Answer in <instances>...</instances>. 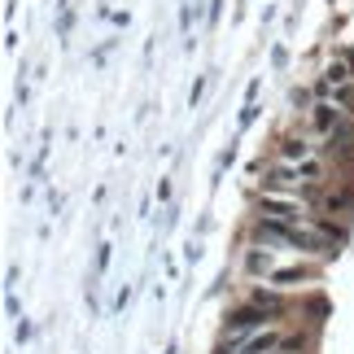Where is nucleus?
Wrapping results in <instances>:
<instances>
[{"label":"nucleus","mask_w":354,"mask_h":354,"mask_svg":"<svg viewBox=\"0 0 354 354\" xmlns=\"http://www.w3.org/2000/svg\"><path fill=\"white\" fill-rule=\"evenodd\" d=\"M276 350H280V337L276 333H258V337H245V342L227 346L219 354H276Z\"/></svg>","instance_id":"f257e3e1"},{"label":"nucleus","mask_w":354,"mask_h":354,"mask_svg":"<svg viewBox=\"0 0 354 354\" xmlns=\"http://www.w3.org/2000/svg\"><path fill=\"white\" fill-rule=\"evenodd\" d=\"M258 324H267V310H258V306H245V310H232L227 315V328H258Z\"/></svg>","instance_id":"f03ea898"},{"label":"nucleus","mask_w":354,"mask_h":354,"mask_svg":"<svg viewBox=\"0 0 354 354\" xmlns=\"http://www.w3.org/2000/svg\"><path fill=\"white\" fill-rule=\"evenodd\" d=\"M267 214L271 219H280V223H293V219H302V210L289 206V201H267Z\"/></svg>","instance_id":"7ed1b4c3"},{"label":"nucleus","mask_w":354,"mask_h":354,"mask_svg":"<svg viewBox=\"0 0 354 354\" xmlns=\"http://www.w3.org/2000/svg\"><path fill=\"white\" fill-rule=\"evenodd\" d=\"M297 280H310V271L306 267H284V271L271 276V284H280V289H289V284H297Z\"/></svg>","instance_id":"20e7f679"},{"label":"nucleus","mask_w":354,"mask_h":354,"mask_svg":"<svg viewBox=\"0 0 354 354\" xmlns=\"http://www.w3.org/2000/svg\"><path fill=\"white\" fill-rule=\"evenodd\" d=\"M346 79H350V57H337L324 75V84H346Z\"/></svg>","instance_id":"39448f33"},{"label":"nucleus","mask_w":354,"mask_h":354,"mask_svg":"<svg viewBox=\"0 0 354 354\" xmlns=\"http://www.w3.org/2000/svg\"><path fill=\"white\" fill-rule=\"evenodd\" d=\"M333 122H337V105H315V127L333 131Z\"/></svg>","instance_id":"423d86ee"},{"label":"nucleus","mask_w":354,"mask_h":354,"mask_svg":"<svg viewBox=\"0 0 354 354\" xmlns=\"http://www.w3.org/2000/svg\"><path fill=\"white\" fill-rule=\"evenodd\" d=\"M280 153H284V158H306V153H310V145H306V140H284Z\"/></svg>","instance_id":"0eeeda50"},{"label":"nucleus","mask_w":354,"mask_h":354,"mask_svg":"<svg viewBox=\"0 0 354 354\" xmlns=\"http://www.w3.org/2000/svg\"><path fill=\"white\" fill-rule=\"evenodd\" d=\"M271 267V254H250V271H263Z\"/></svg>","instance_id":"6e6552de"}]
</instances>
